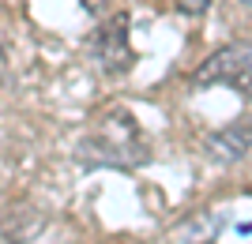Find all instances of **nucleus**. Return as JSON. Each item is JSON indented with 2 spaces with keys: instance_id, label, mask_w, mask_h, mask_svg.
Returning a JSON list of instances; mask_svg holds the SVG:
<instances>
[{
  "instance_id": "nucleus-1",
  "label": "nucleus",
  "mask_w": 252,
  "mask_h": 244,
  "mask_svg": "<svg viewBox=\"0 0 252 244\" xmlns=\"http://www.w3.org/2000/svg\"><path fill=\"white\" fill-rule=\"evenodd\" d=\"M192 86L196 90L226 86V90H237L241 98H252V45L249 42H230V45H222V49H215L196 68Z\"/></svg>"
},
{
  "instance_id": "nucleus-2",
  "label": "nucleus",
  "mask_w": 252,
  "mask_h": 244,
  "mask_svg": "<svg viewBox=\"0 0 252 244\" xmlns=\"http://www.w3.org/2000/svg\"><path fill=\"white\" fill-rule=\"evenodd\" d=\"M91 53L105 75H125L136 60L132 38H128V11H117L113 19H105L91 38Z\"/></svg>"
},
{
  "instance_id": "nucleus-3",
  "label": "nucleus",
  "mask_w": 252,
  "mask_h": 244,
  "mask_svg": "<svg viewBox=\"0 0 252 244\" xmlns=\"http://www.w3.org/2000/svg\"><path fill=\"white\" fill-rule=\"evenodd\" d=\"M252 150V124L249 120H237V124H226L219 132L207 136V154L215 162H241L245 154Z\"/></svg>"
},
{
  "instance_id": "nucleus-4",
  "label": "nucleus",
  "mask_w": 252,
  "mask_h": 244,
  "mask_svg": "<svg viewBox=\"0 0 252 244\" xmlns=\"http://www.w3.org/2000/svg\"><path fill=\"white\" fill-rule=\"evenodd\" d=\"M177 8L185 11V15H203V11L211 8V0H177Z\"/></svg>"
},
{
  "instance_id": "nucleus-5",
  "label": "nucleus",
  "mask_w": 252,
  "mask_h": 244,
  "mask_svg": "<svg viewBox=\"0 0 252 244\" xmlns=\"http://www.w3.org/2000/svg\"><path fill=\"white\" fill-rule=\"evenodd\" d=\"M79 4H83V11H87V15H102L109 0H79Z\"/></svg>"
},
{
  "instance_id": "nucleus-6",
  "label": "nucleus",
  "mask_w": 252,
  "mask_h": 244,
  "mask_svg": "<svg viewBox=\"0 0 252 244\" xmlns=\"http://www.w3.org/2000/svg\"><path fill=\"white\" fill-rule=\"evenodd\" d=\"M241 4H245V8H249V11H252V0H241Z\"/></svg>"
}]
</instances>
